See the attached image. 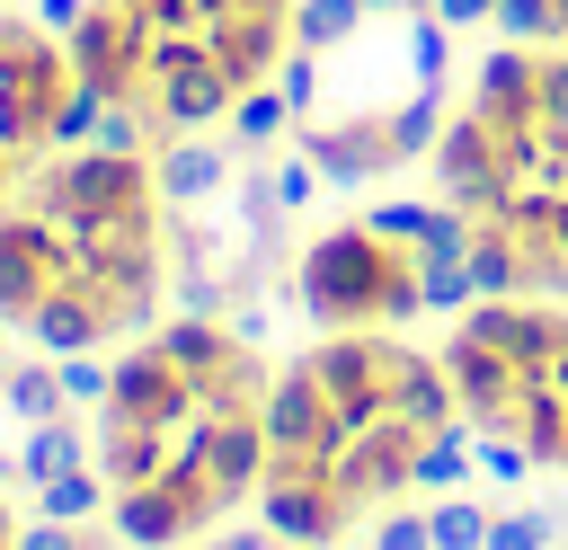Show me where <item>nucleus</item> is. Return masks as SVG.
Wrapping results in <instances>:
<instances>
[{
    "mask_svg": "<svg viewBox=\"0 0 568 550\" xmlns=\"http://www.w3.org/2000/svg\"><path fill=\"white\" fill-rule=\"evenodd\" d=\"M266 390L275 364L248 328L186 310L142 328L98 399V479L124 550H186L222 532L266 479Z\"/></svg>",
    "mask_w": 568,
    "mask_h": 550,
    "instance_id": "obj_1",
    "label": "nucleus"
},
{
    "mask_svg": "<svg viewBox=\"0 0 568 550\" xmlns=\"http://www.w3.org/2000/svg\"><path fill=\"white\" fill-rule=\"evenodd\" d=\"M444 426H462L444 355L390 328H328L266 390V532L328 550L364 515H390L417 488V461Z\"/></svg>",
    "mask_w": 568,
    "mask_h": 550,
    "instance_id": "obj_2",
    "label": "nucleus"
},
{
    "mask_svg": "<svg viewBox=\"0 0 568 550\" xmlns=\"http://www.w3.org/2000/svg\"><path fill=\"white\" fill-rule=\"evenodd\" d=\"M169 186L124 142H71L0 195V328L44 355L142 337L169 302Z\"/></svg>",
    "mask_w": 568,
    "mask_h": 550,
    "instance_id": "obj_3",
    "label": "nucleus"
},
{
    "mask_svg": "<svg viewBox=\"0 0 568 550\" xmlns=\"http://www.w3.org/2000/svg\"><path fill=\"white\" fill-rule=\"evenodd\" d=\"M435 195L470 222V284L568 302V44H497L453 98Z\"/></svg>",
    "mask_w": 568,
    "mask_h": 550,
    "instance_id": "obj_4",
    "label": "nucleus"
},
{
    "mask_svg": "<svg viewBox=\"0 0 568 550\" xmlns=\"http://www.w3.org/2000/svg\"><path fill=\"white\" fill-rule=\"evenodd\" d=\"M302 160L328 186H373L435 151L453 115V44L435 0H302L275 71Z\"/></svg>",
    "mask_w": 568,
    "mask_h": 550,
    "instance_id": "obj_5",
    "label": "nucleus"
},
{
    "mask_svg": "<svg viewBox=\"0 0 568 550\" xmlns=\"http://www.w3.org/2000/svg\"><path fill=\"white\" fill-rule=\"evenodd\" d=\"M302 0H71L62 44L106 115V142H186L275 89Z\"/></svg>",
    "mask_w": 568,
    "mask_h": 550,
    "instance_id": "obj_6",
    "label": "nucleus"
},
{
    "mask_svg": "<svg viewBox=\"0 0 568 550\" xmlns=\"http://www.w3.org/2000/svg\"><path fill=\"white\" fill-rule=\"evenodd\" d=\"M293 302L320 328H399L417 310H470V222L435 204H373L293 257Z\"/></svg>",
    "mask_w": 568,
    "mask_h": 550,
    "instance_id": "obj_7",
    "label": "nucleus"
},
{
    "mask_svg": "<svg viewBox=\"0 0 568 550\" xmlns=\"http://www.w3.org/2000/svg\"><path fill=\"white\" fill-rule=\"evenodd\" d=\"M435 355L470 435H506L532 452V470H568V302L488 293L453 310V337Z\"/></svg>",
    "mask_w": 568,
    "mask_h": 550,
    "instance_id": "obj_8",
    "label": "nucleus"
},
{
    "mask_svg": "<svg viewBox=\"0 0 568 550\" xmlns=\"http://www.w3.org/2000/svg\"><path fill=\"white\" fill-rule=\"evenodd\" d=\"M98 124V98L71 62L62 35H44L36 18L0 9V195L18 177H36L53 151H71Z\"/></svg>",
    "mask_w": 568,
    "mask_h": 550,
    "instance_id": "obj_9",
    "label": "nucleus"
},
{
    "mask_svg": "<svg viewBox=\"0 0 568 550\" xmlns=\"http://www.w3.org/2000/svg\"><path fill=\"white\" fill-rule=\"evenodd\" d=\"M18 470L44 488V479H71L80 470V435L62 426V417H44V426H27V452H18Z\"/></svg>",
    "mask_w": 568,
    "mask_h": 550,
    "instance_id": "obj_10",
    "label": "nucleus"
},
{
    "mask_svg": "<svg viewBox=\"0 0 568 550\" xmlns=\"http://www.w3.org/2000/svg\"><path fill=\"white\" fill-rule=\"evenodd\" d=\"M497 35H515V44H568V0H497Z\"/></svg>",
    "mask_w": 568,
    "mask_h": 550,
    "instance_id": "obj_11",
    "label": "nucleus"
},
{
    "mask_svg": "<svg viewBox=\"0 0 568 550\" xmlns=\"http://www.w3.org/2000/svg\"><path fill=\"white\" fill-rule=\"evenodd\" d=\"M488 506H470V497H444V506H426V532H435V550H488Z\"/></svg>",
    "mask_w": 568,
    "mask_h": 550,
    "instance_id": "obj_12",
    "label": "nucleus"
},
{
    "mask_svg": "<svg viewBox=\"0 0 568 550\" xmlns=\"http://www.w3.org/2000/svg\"><path fill=\"white\" fill-rule=\"evenodd\" d=\"M98 497H106V479H89V470H71V479H44V515H53V523H80Z\"/></svg>",
    "mask_w": 568,
    "mask_h": 550,
    "instance_id": "obj_13",
    "label": "nucleus"
},
{
    "mask_svg": "<svg viewBox=\"0 0 568 550\" xmlns=\"http://www.w3.org/2000/svg\"><path fill=\"white\" fill-rule=\"evenodd\" d=\"M559 541V515H497L488 523V550H550Z\"/></svg>",
    "mask_w": 568,
    "mask_h": 550,
    "instance_id": "obj_14",
    "label": "nucleus"
},
{
    "mask_svg": "<svg viewBox=\"0 0 568 550\" xmlns=\"http://www.w3.org/2000/svg\"><path fill=\"white\" fill-rule=\"evenodd\" d=\"M373 550H435V532H426V515H408V506H390V515L373 523Z\"/></svg>",
    "mask_w": 568,
    "mask_h": 550,
    "instance_id": "obj_15",
    "label": "nucleus"
},
{
    "mask_svg": "<svg viewBox=\"0 0 568 550\" xmlns=\"http://www.w3.org/2000/svg\"><path fill=\"white\" fill-rule=\"evenodd\" d=\"M204 550H302V541H284V532H213Z\"/></svg>",
    "mask_w": 568,
    "mask_h": 550,
    "instance_id": "obj_16",
    "label": "nucleus"
},
{
    "mask_svg": "<svg viewBox=\"0 0 568 550\" xmlns=\"http://www.w3.org/2000/svg\"><path fill=\"white\" fill-rule=\"evenodd\" d=\"M18 550H80V541H71V523H53V515H44L36 532H18Z\"/></svg>",
    "mask_w": 568,
    "mask_h": 550,
    "instance_id": "obj_17",
    "label": "nucleus"
},
{
    "mask_svg": "<svg viewBox=\"0 0 568 550\" xmlns=\"http://www.w3.org/2000/svg\"><path fill=\"white\" fill-rule=\"evenodd\" d=\"M0 550H18V515H9V488H0Z\"/></svg>",
    "mask_w": 568,
    "mask_h": 550,
    "instance_id": "obj_18",
    "label": "nucleus"
}]
</instances>
